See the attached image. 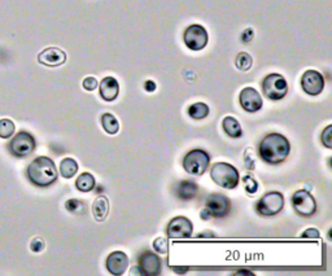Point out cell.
Returning a JSON list of instances; mask_svg holds the SVG:
<instances>
[{
    "label": "cell",
    "instance_id": "cell-1",
    "mask_svg": "<svg viewBox=\"0 0 332 276\" xmlns=\"http://www.w3.org/2000/svg\"><path fill=\"white\" fill-rule=\"evenodd\" d=\"M259 157L262 161L270 165H279L286 161L291 152V144L286 137L280 134H269L266 135L258 147Z\"/></svg>",
    "mask_w": 332,
    "mask_h": 276
},
{
    "label": "cell",
    "instance_id": "cell-2",
    "mask_svg": "<svg viewBox=\"0 0 332 276\" xmlns=\"http://www.w3.org/2000/svg\"><path fill=\"white\" fill-rule=\"evenodd\" d=\"M28 178L34 185L48 187L57 180V169L55 162L48 157H37L28 166Z\"/></svg>",
    "mask_w": 332,
    "mask_h": 276
},
{
    "label": "cell",
    "instance_id": "cell-3",
    "mask_svg": "<svg viewBox=\"0 0 332 276\" xmlns=\"http://www.w3.org/2000/svg\"><path fill=\"white\" fill-rule=\"evenodd\" d=\"M210 178L213 182L224 189H234L238 187L240 175L235 166L227 162H217L212 166Z\"/></svg>",
    "mask_w": 332,
    "mask_h": 276
},
{
    "label": "cell",
    "instance_id": "cell-4",
    "mask_svg": "<svg viewBox=\"0 0 332 276\" xmlns=\"http://www.w3.org/2000/svg\"><path fill=\"white\" fill-rule=\"evenodd\" d=\"M210 157L203 149H192L183 158V168L191 175H203L208 170Z\"/></svg>",
    "mask_w": 332,
    "mask_h": 276
},
{
    "label": "cell",
    "instance_id": "cell-5",
    "mask_svg": "<svg viewBox=\"0 0 332 276\" xmlns=\"http://www.w3.org/2000/svg\"><path fill=\"white\" fill-rule=\"evenodd\" d=\"M262 91L266 98L270 100H282L288 92V83L286 78L280 74H269L262 82Z\"/></svg>",
    "mask_w": 332,
    "mask_h": 276
},
{
    "label": "cell",
    "instance_id": "cell-6",
    "mask_svg": "<svg viewBox=\"0 0 332 276\" xmlns=\"http://www.w3.org/2000/svg\"><path fill=\"white\" fill-rule=\"evenodd\" d=\"M284 207V196L280 192H267L258 200L256 205L257 213L263 217H273L279 214Z\"/></svg>",
    "mask_w": 332,
    "mask_h": 276
},
{
    "label": "cell",
    "instance_id": "cell-7",
    "mask_svg": "<svg viewBox=\"0 0 332 276\" xmlns=\"http://www.w3.org/2000/svg\"><path fill=\"white\" fill-rule=\"evenodd\" d=\"M183 40H184L187 48H189L191 51H201L208 44L209 35H208V32L204 26L195 24L185 29Z\"/></svg>",
    "mask_w": 332,
    "mask_h": 276
},
{
    "label": "cell",
    "instance_id": "cell-8",
    "mask_svg": "<svg viewBox=\"0 0 332 276\" xmlns=\"http://www.w3.org/2000/svg\"><path fill=\"white\" fill-rule=\"evenodd\" d=\"M37 147L34 137L28 131H20L9 143V150L16 157H26L32 154Z\"/></svg>",
    "mask_w": 332,
    "mask_h": 276
},
{
    "label": "cell",
    "instance_id": "cell-9",
    "mask_svg": "<svg viewBox=\"0 0 332 276\" xmlns=\"http://www.w3.org/2000/svg\"><path fill=\"white\" fill-rule=\"evenodd\" d=\"M292 207L301 217H311L317 211V203L314 197L305 189L296 191L292 195Z\"/></svg>",
    "mask_w": 332,
    "mask_h": 276
},
{
    "label": "cell",
    "instance_id": "cell-10",
    "mask_svg": "<svg viewBox=\"0 0 332 276\" xmlns=\"http://www.w3.org/2000/svg\"><path fill=\"white\" fill-rule=\"evenodd\" d=\"M301 87L305 94L317 96L325 88V78L317 70H306L301 77Z\"/></svg>",
    "mask_w": 332,
    "mask_h": 276
},
{
    "label": "cell",
    "instance_id": "cell-11",
    "mask_svg": "<svg viewBox=\"0 0 332 276\" xmlns=\"http://www.w3.org/2000/svg\"><path fill=\"white\" fill-rule=\"evenodd\" d=\"M205 209L210 214V217L214 218H223L230 213L231 204L230 200L223 195L220 193H213L206 199Z\"/></svg>",
    "mask_w": 332,
    "mask_h": 276
},
{
    "label": "cell",
    "instance_id": "cell-12",
    "mask_svg": "<svg viewBox=\"0 0 332 276\" xmlns=\"http://www.w3.org/2000/svg\"><path fill=\"white\" fill-rule=\"evenodd\" d=\"M193 232L192 222L185 217L173 218L168 224L166 235L170 239H187L191 238Z\"/></svg>",
    "mask_w": 332,
    "mask_h": 276
},
{
    "label": "cell",
    "instance_id": "cell-13",
    "mask_svg": "<svg viewBox=\"0 0 332 276\" xmlns=\"http://www.w3.org/2000/svg\"><path fill=\"white\" fill-rule=\"evenodd\" d=\"M239 103L245 112L256 113L262 108L263 102L259 92L253 87H245L239 95Z\"/></svg>",
    "mask_w": 332,
    "mask_h": 276
},
{
    "label": "cell",
    "instance_id": "cell-14",
    "mask_svg": "<svg viewBox=\"0 0 332 276\" xmlns=\"http://www.w3.org/2000/svg\"><path fill=\"white\" fill-rule=\"evenodd\" d=\"M138 267L142 275L156 276L161 274V259L156 253L144 252L139 257Z\"/></svg>",
    "mask_w": 332,
    "mask_h": 276
},
{
    "label": "cell",
    "instance_id": "cell-15",
    "mask_svg": "<svg viewBox=\"0 0 332 276\" xmlns=\"http://www.w3.org/2000/svg\"><path fill=\"white\" fill-rule=\"evenodd\" d=\"M105 267L112 275H123L129 267V257L121 250H115L108 255V258L105 261Z\"/></svg>",
    "mask_w": 332,
    "mask_h": 276
},
{
    "label": "cell",
    "instance_id": "cell-16",
    "mask_svg": "<svg viewBox=\"0 0 332 276\" xmlns=\"http://www.w3.org/2000/svg\"><path fill=\"white\" fill-rule=\"evenodd\" d=\"M38 61L42 65H46L49 68H56L63 65L67 61V53L63 49L57 47H49V48L43 49L42 52L38 55Z\"/></svg>",
    "mask_w": 332,
    "mask_h": 276
},
{
    "label": "cell",
    "instance_id": "cell-17",
    "mask_svg": "<svg viewBox=\"0 0 332 276\" xmlns=\"http://www.w3.org/2000/svg\"><path fill=\"white\" fill-rule=\"evenodd\" d=\"M99 88H100V96L105 102H113L119 94V84L113 77H105L100 82Z\"/></svg>",
    "mask_w": 332,
    "mask_h": 276
},
{
    "label": "cell",
    "instance_id": "cell-18",
    "mask_svg": "<svg viewBox=\"0 0 332 276\" xmlns=\"http://www.w3.org/2000/svg\"><path fill=\"white\" fill-rule=\"evenodd\" d=\"M199 187L192 180H182L177 185V196L183 201H189L197 195Z\"/></svg>",
    "mask_w": 332,
    "mask_h": 276
},
{
    "label": "cell",
    "instance_id": "cell-19",
    "mask_svg": "<svg viewBox=\"0 0 332 276\" xmlns=\"http://www.w3.org/2000/svg\"><path fill=\"white\" fill-rule=\"evenodd\" d=\"M109 213V201L105 196H99L94 200V204H92V214H94V218L98 222H103L105 220V218L108 217Z\"/></svg>",
    "mask_w": 332,
    "mask_h": 276
},
{
    "label": "cell",
    "instance_id": "cell-20",
    "mask_svg": "<svg viewBox=\"0 0 332 276\" xmlns=\"http://www.w3.org/2000/svg\"><path fill=\"white\" fill-rule=\"evenodd\" d=\"M222 129L228 137L232 138V139H238L243 135V131H241V126L239 121L234 117H224L223 122H222Z\"/></svg>",
    "mask_w": 332,
    "mask_h": 276
},
{
    "label": "cell",
    "instance_id": "cell-21",
    "mask_svg": "<svg viewBox=\"0 0 332 276\" xmlns=\"http://www.w3.org/2000/svg\"><path fill=\"white\" fill-rule=\"evenodd\" d=\"M95 178L90 172H82L75 180V187L80 192H90L95 188Z\"/></svg>",
    "mask_w": 332,
    "mask_h": 276
},
{
    "label": "cell",
    "instance_id": "cell-22",
    "mask_svg": "<svg viewBox=\"0 0 332 276\" xmlns=\"http://www.w3.org/2000/svg\"><path fill=\"white\" fill-rule=\"evenodd\" d=\"M78 172V164L73 158H64L60 162V174L65 179L73 178Z\"/></svg>",
    "mask_w": 332,
    "mask_h": 276
},
{
    "label": "cell",
    "instance_id": "cell-23",
    "mask_svg": "<svg viewBox=\"0 0 332 276\" xmlns=\"http://www.w3.org/2000/svg\"><path fill=\"white\" fill-rule=\"evenodd\" d=\"M209 114V106L204 103H195V104L189 105L188 108V115L192 119L200 121L208 117Z\"/></svg>",
    "mask_w": 332,
    "mask_h": 276
},
{
    "label": "cell",
    "instance_id": "cell-24",
    "mask_svg": "<svg viewBox=\"0 0 332 276\" xmlns=\"http://www.w3.org/2000/svg\"><path fill=\"white\" fill-rule=\"evenodd\" d=\"M102 126L109 135H115L119 130L118 121L111 113H105L102 115Z\"/></svg>",
    "mask_w": 332,
    "mask_h": 276
},
{
    "label": "cell",
    "instance_id": "cell-25",
    "mask_svg": "<svg viewBox=\"0 0 332 276\" xmlns=\"http://www.w3.org/2000/svg\"><path fill=\"white\" fill-rule=\"evenodd\" d=\"M14 126L13 121H11L9 118H1L0 119V138L1 139H8L11 138L14 134Z\"/></svg>",
    "mask_w": 332,
    "mask_h": 276
},
{
    "label": "cell",
    "instance_id": "cell-26",
    "mask_svg": "<svg viewBox=\"0 0 332 276\" xmlns=\"http://www.w3.org/2000/svg\"><path fill=\"white\" fill-rule=\"evenodd\" d=\"M252 57L247 52H240L236 56V60H235V65L241 71H248L251 67H252Z\"/></svg>",
    "mask_w": 332,
    "mask_h": 276
},
{
    "label": "cell",
    "instance_id": "cell-27",
    "mask_svg": "<svg viewBox=\"0 0 332 276\" xmlns=\"http://www.w3.org/2000/svg\"><path fill=\"white\" fill-rule=\"evenodd\" d=\"M68 211L73 214H82L84 211V204L77 199H70L65 203Z\"/></svg>",
    "mask_w": 332,
    "mask_h": 276
},
{
    "label": "cell",
    "instance_id": "cell-28",
    "mask_svg": "<svg viewBox=\"0 0 332 276\" xmlns=\"http://www.w3.org/2000/svg\"><path fill=\"white\" fill-rule=\"evenodd\" d=\"M243 183H244L245 191H247L249 195H253V193L257 192V189H258V183L256 182V179L253 178L252 175H245V176H243Z\"/></svg>",
    "mask_w": 332,
    "mask_h": 276
},
{
    "label": "cell",
    "instance_id": "cell-29",
    "mask_svg": "<svg viewBox=\"0 0 332 276\" xmlns=\"http://www.w3.org/2000/svg\"><path fill=\"white\" fill-rule=\"evenodd\" d=\"M321 140H322V144H323L326 148L331 149L332 148V126L331 125H329V126L326 127V129L322 131Z\"/></svg>",
    "mask_w": 332,
    "mask_h": 276
},
{
    "label": "cell",
    "instance_id": "cell-30",
    "mask_svg": "<svg viewBox=\"0 0 332 276\" xmlns=\"http://www.w3.org/2000/svg\"><path fill=\"white\" fill-rule=\"evenodd\" d=\"M154 250L160 254H166L168 253V242L164 238H158L153 242Z\"/></svg>",
    "mask_w": 332,
    "mask_h": 276
},
{
    "label": "cell",
    "instance_id": "cell-31",
    "mask_svg": "<svg viewBox=\"0 0 332 276\" xmlns=\"http://www.w3.org/2000/svg\"><path fill=\"white\" fill-rule=\"evenodd\" d=\"M98 79L95 77H87L84 78L83 82H82V86H83V88L86 90V91H94V90H96V87H98Z\"/></svg>",
    "mask_w": 332,
    "mask_h": 276
},
{
    "label": "cell",
    "instance_id": "cell-32",
    "mask_svg": "<svg viewBox=\"0 0 332 276\" xmlns=\"http://www.w3.org/2000/svg\"><path fill=\"white\" fill-rule=\"evenodd\" d=\"M44 242H43L42 239H33V242H30V249H32V252L34 253H40L44 249Z\"/></svg>",
    "mask_w": 332,
    "mask_h": 276
},
{
    "label": "cell",
    "instance_id": "cell-33",
    "mask_svg": "<svg viewBox=\"0 0 332 276\" xmlns=\"http://www.w3.org/2000/svg\"><path fill=\"white\" fill-rule=\"evenodd\" d=\"M302 239H319V231L315 230V228H308L305 230L301 235Z\"/></svg>",
    "mask_w": 332,
    "mask_h": 276
},
{
    "label": "cell",
    "instance_id": "cell-34",
    "mask_svg": "<svg viewBox=\"0 0 332 276\" xmlns=\"http://www.w3.org/2000/svg\"><path fill=\"white\" fill-rule=\"evenodd\" d=\"M252 38H253L252 29H245L244 32H243V34H241V40L244 43H248L252 40Z\"/></svg>",
    "mask_w": 332,
    "mask_h": 276
},
{
    "label": "cell",
    "instance_id": "cell-35",
    "mask_svg": "<svg viewBox=\"0 0 332 276\" xmlns=\"http://www.w3.org/2000/svg\"><path fill=\"white\" fill-rule=\"evenodd\" d=\"M144 88H146V91L153 92L156 90V83L153 81H147L144 83Z\"/></svg>",
    "mask_w": 332,
    "mask_h": 276
},
{
    "label": "cell",
    "instance_id": "cell-36",
    "mask_svg": "<svg viewBox=\"0 0 332 276\" xmlns=\"http://www.w3.org/2000/svg\"><path fill=\"white\" fill-rule=\"evenodd\" d=\"M235 275H249V276H253L255 274L251 273V271H247V270H239L238 273L235 274Z\"/></svg>",
    "mask_w": 332,
    "mask_h": 276
}]
</instances>
